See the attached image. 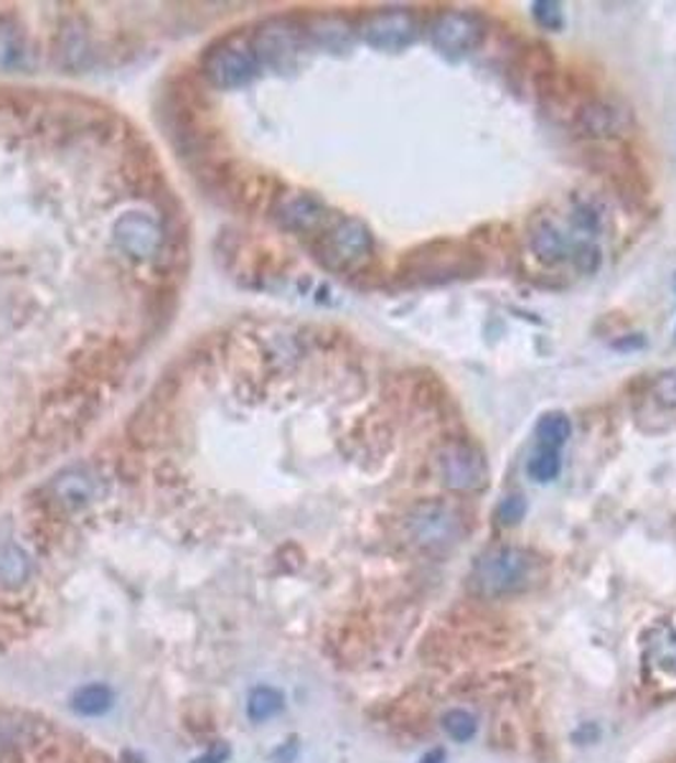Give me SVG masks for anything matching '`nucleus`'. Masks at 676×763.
Listing matches in <instances>:
<instances>
[{"label": "nucleus", "instance_id": "obj_12", "mask_svg": "<svg viewBox=\"0 0 676 763\" xmlns=\"http://www.w3.org/2000/svg\"><path fill=\"white\" fill-rule=\"evenodd\" d=\"M325 217L323 204L310 194H288L275 206L277 225L288 232H310L321 225Z\"/></svg>", "mask_w": 676, "mask_h": 763}, {"label": "nucleus", "instance_id": "obj_18", "mask_svg": "<svg viewBox=\"0 0 676 763\" xmlns=\"http://www.w3.org/2000/svg\"><path fill=\"white\" fill-rule=\"evenodd\" d=\"M285 697L283 693H277L275 687H257L254 693L247 699V715L254 722H265L270 718H275L277 713L283 710Z\"/></svg>", "mask_w": 676, "mask_h": 763}, {"label": "nucleus", "instance_id": "obj_6", "mask_svg": "<svg viewBox=\"0 0 676 763\" xmlns=\"http://www.w3.org/2000/svg\"><path fill=\"white\" fill-rule=\"evenodd\" d=\"M486 42V23L471 11H443L431 23V44L445 59L460 61L471 57Z\"/></svg>", "mask_w": 676, "mask_h": 763}, {"label": "nucleus", "instance_id": "obj_3", "mask_svg": "<svg viewBox=\"0 0 676 763\" xmlns=\"http://www.w3.org/2000/svg\"><path fill=\"white\" fill-rule=\"evenodd\" d=\"M410 543L427 555H445L463 543L466 516L445 499H423L404 516Z\"/></svg>", "mask_w": 676, "mask_h": 763}, {"label": "nucleus", "instance_id": "obj_14", "mask_svg": "<svg viewBox=\"0 0 676 763\" xmlns=\"http://www.w3.org/2000/svg\"><path fill=\"white\" fill-rule=\"evenodd\" d=\"M529 248L535 252V258L547 267L560 265L562 260H568L572 254L568 237L562 235V229L550 217H537L531 221Z\"/></svg>", "mask_w": 676, "mask_h": 763}, {"label": "nucleus", "instance_id": "obj_26", "mask_svg": "<svg viewBox=\"0 0 676 763\" xmlns=\"http://www.w3.org/2000/svg\"><path fill=\"white\" fill-rule=\"evenodd\" d=\"M420 763H445V753L440 749H435L431 753H425L423 761H420Z\"/></svg>", "mask_w": 676, "mask_h": 763}, {"label": "nucleus", "instance_id": "obj_11", "mask_svg": "<svg viewBox=\"0 0 676 763\" xmlns=\"http://www.w3.org/2000/svg\"><path fill=\"white\" fill-rule=\"evenodd\" d=\"M626 117L616 105L603 100H587L577 107L575 113V127L580 135H587V138L595 140H606L616 138V135L623 130Z\"/></svg>", "mask_w": 676, "mask_h": 763}, {"label": "nucleus", "instance_id": "obj_23", "mask_svg": "<svg viewBox=\"0 0 676 763\" xmlns=\"http://www.w3.org/2000/svg\"><path fill=\"white\" fill-rule=\"evenodd\" d=\"M654 402L662 410H676V369H666L654 379Z\"/></svg>", "mask_w": 676, "mask_h": 763}, {"label": "nucleus", "instance_id": "obj_10", "mask_svg": "<svg viewBox=\"0 0 676 763\" xmlns=\"http://www.w3.org/2000/svg\"><path fill=\"white\" fill-rule=\"evenodd\" d=\"M115 242L127 258L150 262L163 250L161 225L148 214H125L115 225Z\"/></svg>", "mask_w": 676, "mask_h": 763}, {"label": "nucleus", "instance_id": "obj_5", "mask_svg": "<svg viewBox=\"0 0 676 763\" xmlns=\"http://www.w3.org/2000/svg\"><path fill=\"white\" fill-rule=\"evenodd\" d=\"M374 252V237L362 219L346 217L333 225L318 244V258L333 273H352Z\"/></svg>", "mask_w": 676, "mask_h": 763}, {"label": "nucleus", "instance_id": "obj_28", "mask_svg": "<svg viewBox=\"0 0 676 763\" xmlns=\"http://www.w3.org/2000/svg\"><path fill=\"white\" fill-rule=\"evenodd\" d=\"M674 288H676V277H674Z\"/></svg>", "mask_w": 676, "mask_h": 763}, {"label": "nucleus", "instance_id": "obj_2", "mask_svg": "<svg viewBox=\"0 0 676 763\" xmlns=\"http://www.w3.org/2000/svg\"><path fill=\"white\" fill-rule=\"evenodd\" d=\"M483 273V254L466 242L437 240L412 250L404 258L400 275L410 285H445Z\"/></svg>", "mask_w": 676, "mask_h": 763}, {"label": "nucleus", "instance_id": "obj_4", "mask_svg": "<svg viewBox=\"0 0 676 763\" xmlns=\"http://www.w3.org/2000/svg\"><path fill=\"white\" fill-rule=\"evenodd\" d=\"M437 474L445 489L456 494H473L489 483V460L479 445L456 439L437 451Z\"/></svg>", "mask_w": 676, "mask_h": 763}, {"label": "nucleus", "instance_id": "obj_21", "mask_svg": "<svg viewBox=\"0 0 676 763\" xmlns=\"http://www.w3.org/2000/svg\"><path fill=\"white\" fill-rule=\"evenodd\" d=\"M110 705H113V690L107 685H100V682L82 687L75 695V710L82 715H102L110 710Z\"/></svg>", "mask_w": 676, "mask_h": 763}, {"label": "nucleus", "instance_id": "obj_8", "mask_svg": "<svg viewBox=\"0 0 676 763\" xmlns=\"http://www.w3.org/2000/svg\"><path fill=\"white\" fill-rule=\"evenodd\" d=\"M362 36L377 52H402L415 44L417 21L404 8H385L364 21Z\"/></svg>", "mask_w": 676, "mask_h": 763}, {"label": "nucleus", "instance_id": "obj_1", "mask_svg": "<svg viewBox=\"0 0 676 763\" xmlns=\"http://www.w3.org/2000/svg\"><path fill=\"white\" fill-rule=\"evenodd\" d=\"M539 578V558L516 545L483 550L471 568V588L481 599H512L529 591Z\"/></svg>", "mask_w": 676, "mask_h": 763}, {"label": "nucleus", "instance_id": "obj_17", "mask_svg": "<svg viewBox=\"0 0 676 763\" xmlns=\"http://www.w3.org/2000/svg\"><path fill=\"white\" fill-rule=\"evenodd\" d=\"M440 726L445 736L456 743L473 741L476 733H479V720H476V715L468 713L466 707H450L440 718Z\"/></svg>", "mask_w": 676, "mask_h": 763}, {"label": "nucleus", "instance_id": "obj_20", "mask_svg": "<svg viewBox=\"0 0 676 763\" xmlns=\"http://www.w3.org/2000/svg\"><path fill=\"white\" fill-rule=\"evenodd\" d=\"M562 471V456L560 451H547V448H537L531 453V458L527 460V474L531 481L537 483H550L554 481L557 476Z\"/></svg>", "mask_w": 676, "mask_h": 763}, {"label": "nucleus", "instance_id": "obj_13", "mask_svg": "<svg viewBox=\"0 0 676 763\" xmlns=\"http://www.w3.org/2000/svg\"><path fill=\"white\" fill-rule=\"evenodd\" d=\"M643 662L658 677L676 680V624H656L643 639Z\"/></svg>", "mask_w": 676, "mask_h": 763}, {"label": "nucleus", "instance_id": "obj_7", "mask_svg": "<svg viewBox=\"0 0 676 763\" xmlns=\"http://www.w3.org/2000/svg\"><path fill=\"white\" fill-rule=\"evenodd\" d=\"M260 61L254 57L252 46L225 42L206 52L204 75L219 90H234L250 82L257 75Z\"/></svg>", "mask_w": 676, "mask_h": 763}, {"label": "nucleus", "instance_id": "obj_27", "mask_svg": "<svg viewBox=\"0 0 676 763\" xmlns=\"http://www.w3.org/2000/svg\"><path fill=\"white\" fill-rule=\"evenodd\" d=\"M221 761H225V753H221V751H211V753H206L204 759H196L194 763H221Z\"/></svg>", "mask_w": 676, "mask_h": 763}, {"label": "nucleus", "instance_id": "obj_25", "mask_svg": "<svg viewBox=\"0 0 676 763\" xmlns=\"http://www.w3.org/2000/svg\"><path fill=\"white\" fill-rule=\"evenodd\" d=\"M21 57L23 52L19 36L8 29L0 31V67H13V64L21 61Z\"/></svg>", "mask_w": 676, "mask_h": 763}, {"label": "nucleus", "instance_id": "obj_16", "mask_svg": "<svg viewBox=\"0 0 676 763\" xmlns=\"http://www.w3.org/2000/svg\"><path fill=\"white\" fill-rule=\"evenodd\" d=\"M570 435H572V423L564 412H545L535 428L537 448H547V451L562 453L564 443L570 441Z\"/></svg>", "mask_w": 676, "mask_h": 763}, {"label": "nucleus", "instance_id": "obj_9", "mask_svg": "<svg viewBox=\"0 0 676 763\" xmlns=\"http://www.w3.org/2000/svg\"><path fill=\"white\" fill-rule=\"evenodd\" d=\"M252 52L260 64L265 61L270 67H285L303 52V31L296 23L283 19L267 21L254 36Z\"/></svg>", "mask_w": 676, "mask_h": 763}, {"label": "nucleus", "instance_id": "obj_19", "mask_svg": "<svg viewBox=\"0 0 676 763\" xmlns=\"http://www.w3.org/2000/svg\"><path fill=\"white\" fill-rule=\"evenodd\" d=\"M31 562L23 550H19L15 545L0 547V580L5 585H19L28 578Z\"/></svg>", "mask_w": 676, "mask_h": 763}, {"label": "nucleus", "instance_id": "obj_24", "mask_svg": "<svg viewBox=\"0 0 676 763\" xmlns=\"http://www.w3.org/2000/svg\"><path fill=\"white\" fill-rule=\"evenodd\" d=\"M496 514L504 527H516L527 516V499L522 494H508L506 499H501Z\"/></svg>", "mask_w": 676, "mask_h": 763}, {"label": "nucleus", "instance_id": "obj_15", "mask_svg": "<svg viewBox=\"0 0 676 763\" xmlns=\"http://www.w3.org/2000/svg\"><path fill=\"white\" fill-rule=\"evenodd\" d=\"M51 494L61 506L79 509L92 502L94 494H98V483L92 481V476L69 471L51 483Z\"/></svg>", "mask_w": 676, "mask_h": 763}, {"label": "nucleus", "instance_id": "obj_22", "mask_svg": "<svg viewBox=\"0 0 676 763\" xmlns=\"http://www.w3.org/2000/svg\"><path fill=\"white\" fill-rule=\"evenodd\" d=\"M531 15H535V21L547 31H560L564 23L562 3H554V0H535V3H531Z\"/></svg>", "mask_w": 676, "mask_h": 763}]
</instances>
